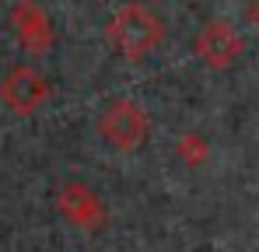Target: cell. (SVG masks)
<instances>
[{
  "instance_id": "obj_5",
  "label": "cell",
  "mask_w": 259,
  "mask_h": 252,
  "mask_svg": "<svg viewBox=\"0 0 259 252\" xmlns=\"http://www.w3.org/2000/svg\"><path fill=\"white\" fill-rule=\"evenodd\" d=\"M60 210L77 224V228H102V221H105V207L98 203V196L88 189V186H77V182H70V186H63L60 189Z\"/></svg>"
},
{
  "instance_id": "obj_1",
  "label": "cell",
  "mask_w": 259,
  "mask_h": 252,
  "mask_svg": "<svg viewBox=\"0 0 259 252\" xmlns=\"http://www.w3.org/2000/svg\"><path fill=\"white\" fill-rule=\"evenodd\" d=\"M161 39V21L144 7V4H130L112 18V42L119 46V53H126V60L147 56Z\"/></svg>"
},
{
  "instance_id": "obj_3",
  "label": "cell",
  "mask_w": 259,
  "mask_h": 252,
  "mask_svg": "<svg viewBox=\"0 0 259 252\" xmlns=\"http://www.w3.org/2000/svg\"><path fill=\"white\" fill-rule=\"evenodd\" d=\"M193 49H196V56L207 63V67H231V63H238V56L245 53V42L242 35L231 28V25H224V21H210L196 39H193Z\"/></svg>"
},
{
  "instance_id": "obj_4",
  "label": "cell",
  "mask_w": 259,
  "mask_h": 252,
  "mask_svg": "<svg viewBox=\"0 0 259 252\" xmlns=\"http://www.w3.org/2000/svg\"><path fill=\"white\" fill-rule=\"evenodd\" d=\"M0 95H4V102H7L14 112L28 116V112H35L46 98H49V84H46L42 77L35 74V70L18 67V70H11V77L4 81Z\"/></svg>"
},
{
  "instance_id": "obj_6",
  "label": "cell",
  "mask_w": 259,
  "mask_h": 252,
  "mask_svg": "<svg viewBox=\"0 0 259 252\" xmlns=\"http://www.w3.org/2000/svg\"><path fill=\"white\" fill-rule=\"evenodd\" d=\"M249 18H252V25H256V28H259V0H256V7L249 11Z\"/></svg>"
},
{
  "instance_id": "obj_2",
  "label": "cell",
  "mask_w": 259,
  "mask_h": 252,
  "mask_svg": "<svg viewBox=\"0 0 259 252\" xmlns=\"http://www.w3.org/2000/svg\"><path fill=\"white\" fill-rule=\"evenodd\" d=\"M98 133H102V140H105L109 147H116V151H133V147L144 140V133H147V116H144V109H140L137 102L116 98V102L105 105V112H102V119H98Z\"/></svg>"
}]
</instances>
